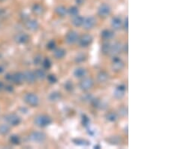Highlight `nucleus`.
Segmentation results:
<instances>
[{
	"label": "nucleus",
	"mask_w": 169,
	"mask_h": 149,
	"mask_svg": "<svg viewBox=\"0 0 169 149\" xmlns=\"http://www.w3.org/2000/svg\"><path fill=\"white\" fill-rule=\"evenodd\" d=\"M9 132H10V127L8 124H0V134L1 135H7Z\"/></svg>",
	"instance_id": "obj_33"
},
{
	"label": "nucleus",
	"mask_w": 169,
	"mask_h": 149,
	"mask_svg": "<svg viewBox=\"0 0 169 149\" xmlns=\"http://www.w3.org/2000/svg\"><path fill=\"white\" fill-rule=\"evenodd\" d=\"M105 118L109 122H115L118 119V115L117 113L113 112V111H110V112H108V114H106Z\"/></svg>",
	"instance_id": "obj_30"
},
{
	"label": "nucleus",
	"mask_w": 169,
	"mask_h": 149,
	"mask_svg": "<svg viewBox=\"0 0 169 149\" xmlns=\"http://www.w3.org/2000/svg\"><path fill=\"white\" fill-rule=\"evenodd\" d=\"M124 50H125V52L127 53H128V44H126V45H125V46H124Z\"/></svg>",
	"instance_id": "obj_51"
},
{
	"label": "nucleus",
	"mask_w": 169,
	"mask_h": 149,
	"mask_svg": "<svg viewBox=\"0 0 169 149\" xmlns=\"http://www.w3.org/2000/svg\"><path fill=\"white\" fill-rule=\"evenodd\" d=\"M88 134L89 135L92 136H93L94 135H95V130H92V129H88Z\"/></svg>",
	"instance_id": "obj_48"
},
{
	"label": "nucleus",
	"mask_w": 169,
	"mask_h": 149,
	"mask_svg": "<svg viewBox=\"0 0 169 149\" xmlns=\"http://www.w3.org/2000/svg\"><path fill=\"white\" fill-rule=\"evenodd\" d=\"M3 1H5V0H0V2H3Z\"/></svg>",
	"instance_id": "obj_54"
},
{
	"label": "nucleus",
	"mask_w": 169,
	"mask_h": 149,
	"mask_svg": "<svg viewBox=\"0 0 169 149\" xmlns=\"http://www.w3.org/2000/svg\"><path fill=\"white\" fill-rule=\"evenodd\" d=\"M5 89V90H7V91L9 92H12L13 91V87L11 85H8V86H5V87H4Z\"/></svg>",
	"instance_id": "obj_45"
},
{
	"label": "nucleus",
	"mask_w": 169,
	"mask_h": 149,
	"mask_svg": "<svg viewBox=\"0 0 169 149\" xmlns=\"http://www.w3.org/2000/svg\"><path fill=\"white\" fill-rule=\"evenodd\" d=\"M10 142L13 144V145H17L20 143V139L18 136L14 134V135H12L10 137Z\"/></svg>",
	"instance_id": "obj_35"
},
{
	"label": "nucleus",
	"mask_w": 169,
	"mask_h": 149,
	"mask_svg": "<svg viewBox=\"0 0 169 149\" xmlns=\"http://www.w3.org/2000/svg\"><path fill=\"white\" fill-rule=\"evenodd\" d=\"M32 11L33 12L34 14L37 16H40L41 14H43L44 11H45V9H44V7L41 5L38 4H34L32 7Z\"/></svg>",
	"instance_id": "obj_17"
},
{
	"label": "nucleus",
	"mask_w": 169,
	"mask_h": 149,
	"mask_svg": "<svg viewBox=\"0 0 169 149\" xmlns=\"http://www.w3.org/2000/svg\"><path fill=\"white\" fill-rule=\"evenodd\" d=\"M24 100L27 104L32 107H36L39 105V98L35 93H27L24 96Z\"/></svg>",
	"instance_id": "obj_2"
},
{
	"label": "nucleus",
	"mask_w": 169,
	"mask_h": 149,
	"mask_svg": "<svg viewBox=\"0 0 169 149\" xmlns=\"http://www.w3.org/2000/svg\"><path fill=\"white\" fill-rule=\"evenodd\" d=\"M94 148H95V149H99V148H102V146H101L100 145H95V146H94Z\"/></svg>",
	"instance_id": "obj_53"
},
{
	"label": "nucleus",
	"mask_w": 169,
	"mask_h": 149,
	"mask_svg": "<svg viewBox=\"0 0 169 149\" xmlns=\"http://www.w3.org/2000/svg\"><path fill=\"white\" fill-rule=\"evenodd\" d=\"M84 18L82 17V16L77 15L75 16V17H73L71 23H72V24L74 26V27H81V26H82L83 22H84Z\"/></svg>",
	"instance_id": "obj_26"
},
{
	"label": "nucleus",
	"mask_w": 169,
	"mask_h": 149,
	"mask_svg": "<svg viewBox=\"0 0 169 149\" xmlns=\"http://www.w3.org/2000/svg\"><path fill=\"white\" fill-rule=\"evenodd\" d=\"M86 74H87V71L84 68L78 67L74 71V75L75 78H83L85 77Z\"/></svg>",
	"instance_id": "obj_22"
},
{
	"label": "nucleus",
	"mask_w": 169,
	"mask_h": 149,
	"mask_svg": "<svg viewBox=\"0 0 169 149\" xmlns=\"http://www.w3.org/2000/svg\"><path fill=\"white\" fill-rule=\"evenodd\" d=\"M4 70H5L4 67H3L2 66H0V74L2 73V72H4Z\"/></svg>",
	"instance_id": "obj_52"
},
{
	"label": "nucleus",
	"mask_w": 169,
	"mask_h": 149,
	"mask_svg": "<svg viewBox=\"0 0 169 149\" xmlns=\"http://www.w3.org/2000/svg\"><path fill=\"white\" fill-rule=\"evenodd\" d=\"M101 36L105 40H110L114 37V32L110 30H104L101 32Z\"/></svg>",
	"instance_id": "obj_20"
},
{
	"label": "nucleus",
	"mask_w": 169,
	"mask_h": 149,
	"mask_svg": "<svg viewBox=\"0 0 169 149\" xmlns=\"http://www.w3.org/2000/svg\"><path fill=\"white\" fill-rule=\"evenodd\" d=\"M108 142H109L111 145H119V144L121 142V138L120 136H110V138H108Z\"/></svg>",
	"instance_id": "obj_31"
},
{
	"label": "nucleus",
	"mask_w": 169,
	"mask_h": 149,
	"mask_svg": "<svg viewBox=\"0 0 169 149\" xmlns=\"http://www.w3.org/2000/svg\"><path fill=\"white\" fill-rule=\"evenodd\" d=\"M126 91V87L124 85H120L118 86L114 90L113 96L117 100H120L125 96V93Z\"/></svg>",
	"instance_id": "obj_12"
},
{
	"label": "nucleus",
	"mask_w": 169,
	"mask_h": 149,
	"mask_svg": "<svg viewBox=\"0 0 169 149\" xmlns=\"http://www.w3.org/2000/svg\"><path fill=\"white\" fill-rule=\"evenodd\" d=\"M55 11L57 14V15H59V17H65V16L68 13V9H66L65 6L63 5H59L57 6L55 9Z\"/></svg>",
	"instance_id": "obj_25"
},
{
	"label": "nucleus",
	"mask_w": 169,
	"mask_h": 149,
	"mask_svg": "<svg viewBox=\"0 0 169 149\" xmlns=\"http://www.w3.org/2000/svg\"><path fill=\"white\" fill-rule=\"evenodd\" d=\"M46 78H48V82H49L50 84H51V85L56 84V82H57V78H56V76L55 75V74H48Z\"/></svg>",
	"instance_id": "obj_37"
},
{
	"label": "nucleus",
	"mask_w": 169,
	"mask_h": 149,
	"mask_svg": "<svg viewBox=\"0 0 169 149\" xmlns=\"http://www.w3.org/2000/svg\"><path fill=\"white\" fill-rule=\"evenodd\" d=\"M111 45L109 42H105L102 45V52L105 55L110 54V51H111Z\"/></svg>",
	"instance_id": "obj_28"
},
{
	"label": "nucleus",
	"mask_w": 169,
	"mask_h": 149,
	"mask_svg": "<svg viewBox=\"0 0 169 149\" xmlns=\"http://www.w3.org/2000/svg\"><path fill=\"white\" fill-rule=\"evenodd\" d=\"M14 83L16 85H21L24 82L23 73L22 72H16L15 74H12V79H11Z\"/></svg>",
	"instance_id": "obj_15"
},
{
	"label": "nucleus",
	"mask_w": 169,
	"mask_h": 149,
	"mask_svg": "<svg viewBox=\"0 0 169 149\" xmlns=\"http://www.w3.org/2000/svg\"><path fill=\"white\" fill-rule=\"evenodd\" d=\"M86 58H87V56H86L85 54H84V53H79V54H77V56H76L75 62L82 63L86 60Z\"/></svg>",
	"instance_id": "obj_39"
},
{
	"label": "nucleus",
	"mask_w": 169,
	"mask_h": 149,
	"mask_svg": "<svg viewBox=\"0 0 169 149\" xmlns=\"http://www.w3.org/2000/svg\"><path fill=\"white\" fill-rule=\"evenodd\" d=\"M93 99V96L90 93H86L82 96V100L84 102H91Z\"/></svg>",
	"instance_id": "obj_41"
},
{
	"label": "nucleus",
	"mask_w": 169,
	"mask_h": 149,
	"mask_svg": "<svg viewBox=\"0 0 169 149\" xmlns=\"http://www.w3.org/2000/svg\"><path fill=\"white\" fill-rule=\"evenodd\" d=\"M123 27H124V30L126 31H128V30H129V18H128V17H126V19H125Z\"/></svg>",
	"instance_id": "obj_44"
},
{
	"label": "nucleus",
	"mask_w": 169,
	"mask_h": 149,
	"mask_svg": "<svg viewBox=\"0 0 169 149\" xmlns=\"http://www.w3.org/2000/svg\"><path fill=\"white\" fill-rule=\"evenodd\" d=\"M41 64L43 65V67L45 68V69H49L52 66V63L49 58H45L44 60H42Z\"/></svg>",
	"instance_id": "obj_36"
},
{
	"label": "nucleus",
	"mask_w": 169,
	"mask_h": 149,
	"mask_svg": "<svg viewBox=\"0 0 169 149\" xmlns=\"http://www.w3.org/2000/svg\"><path fill=\"white\" fill-rule=\"evenodd\" d=\"M64 88L66 89L67 91L71 92L74 90V85H73V83L71 82V81H67V82L65 83Z\"/></svg>",
	"instance_id": "obj_38"
},
{
	"label": "nucleus",
	"mask_w": 169,
	"mask_h": 149,
	"mask_svg": "<svg viewBox=\"0 0 169 149\" xmlns=\"http://www.w3.org/2000/svg\"><path fill=\"white\" fill-rule=\"evenodd\" d=\"M14 40H15V42L17 43L23 45V44H26L27 42H28L29 40H30V36L27 33L20 32V33L17 34L14 36Z\"/></svg>",
	"instance_id": "obj_11"
},
{
	"label": "nucleus",
	"mask_w": 169,
	"mask_h": 149,
	"mask_svg": "<svg viewBox=\"0 0 169 149\" xmlns=\"http://www.w3.org/2000/svg\"><path fill=\"white\" fill-rule=\"evenodd\" d=\"M81 124L84 127H88L90 126V119L89 117L86 114H82V117H81Z\"/></svg>",
	"instance_id": "obj_34"
},
{
	"label": "nucleus",
	"mask_w": 169,
	"mask_h": 149,
	"mask_svg": "<svg viewBox=\"0 0 169 149\" xmlns=\"http://www.w3.org/2000/svg\"><path fill=\"white\" fill-rule=\"evenodd\" d=\"M79 39V35L75 31H70L66 35V42L69 45H73L76 43Z\"/></svg>",
	"instance_id": "obj_8"
},
{
	"label": "nucleus",
	"mask_w": 169,
	"mask_h": 149,
	"mask_svg": "<svg viewBox=\"0 0 169 149\" xmlns=\"http://www.w3.org/2000/svg\"><path fill=\"white\" fill-rule=\"evenodd\" d=\"M94 85V81L92 78H84L80 82V88L84 91H87L90 90Z\"/></svg>",
	"instance_id": "obj_3"
},
{
	"label": "nucleus",
	"mask_w": 169,
	"mask_h": 149,
	"mask_svg": "<svg viewBox=\"0 0 169 149\" xmlns=\"http://www.w3.org/2000/svg\"><path fill=\"white\" fill-rule=\"evenodd\" d=\"M42 63V57L41 55H37L35 58H34V64L35 65H40Z\"/></svg>",
	"instance_id": "obj_43"
},
{
	"label": "nucleus",
	"mask_w": 169,
	"mask_h": 149,
	"mask_svg": "<svg viewBox=\"0 0 169 149\" xmlns=\"http://www.w3.org/2000/svg\"><path fill=\"white\" fill-rule=\"evenodd\" d=\"M110 12H111V8L109 5L106 4V3L102 4L98 9V14L102 18H105L108 16H109Z\"/></svg>",
	"instance_id": "obj_5"
},
{
	"label": "nucleus",
	"mask_w": 169,
	"mask_h": 149,
	"mask_svg": "<svg viewBox=\"0 0 169 149\" xmlns=\"http://www.w3.org/2000/svg\"><path fill=\"white\" fill-rule=\"evenodd\" d=\"M75 2L77 5H81L85 2V0H75Z\"/></svg>",
	"instance_id": "obj_46"
},
{
	"label": "nucleus",
	"mask_w": 169,
	"mask_h": 149,
	"mask_svg": "<svg viewBox=\"0 0 169 149\" xmlns=\"http://www.w3.org/2000/svg\"><path fill=\"white\" fill-rule=\"evenodd\" d=\"M125 64L123 61L117 56H113L112 60V69L114 72H120L124 68Z\"/></svg>",
	"instance_id": "obj_6"
},
{
	"label": "nucleus",
	"mask_w": 169,
	"mask_h": 149,
	"mask_svg": "<svg viewBox=\"0 0 169 149\" xmlns=\"http://www.w3.org/2000/svg\"><path fill=\"white\" fill-rule=\"evenodd\" d=\"M5 11L4 9H0V17H4L5 14Z\"/></svg>",
	"instance_id": "obj_49"
},
{
	"label": "nucleus",
	"mask_w": 169,
	"mask_h": 149,
	"mask_svg": "<svg viewBox=\"0 0 169 149\" xmlns=\"http://www.w3.org/2000/svg\"><path fill=\"white\" fill-rule=\"evenodd\" d=\"M34 122H35V125L38 126V127H46L49 126L50 124H51L52 119L51 118L46 115V114H40V115H38L35 118Z\"/></svg>",
	"instance_id": "obj_1"
},
{
	"label": "nucleus",
	"mask_w": 169,
	"mask_h": 149,
	"mask_svg": "<svg viewBox=\"0 0 169 149\" xmlns=\"http://www.w3.org/2000/svg\"><path fill=\"white\" fill-rule=\"evenodd\" d=\"M26 27L30 31H35L39 27V24L35 19H28L25 24Z\"/></svg>",
	"instance_id": "obj_13"
},
{
	"label": "nucleus",
	"mask_w": 169,
	"mask_h": 149,
	"mask_svg": "<svg viewBox=\"0 0 169 149\" xmlns=\"http://www.w3.org/2000/svg\"><path fill=\"white\" fill-rule=\"evenodd\" d=\"M5 121L11 126H17L20 124L21 118L15 114H10L5 116Z\"/></svg>",
	"instance_id": "obj_10"
},
{
	"label": "nucleus",
	"mask_w": 169,
	"mask_h": 149,
	"mask_svg": "<svg viewBox=\"0 0 169 149\" xmlns=\"http://www.w3.org/2000/svg\"><path fill=\"white\" fill-rule=\"evenodd\" d=\"M90 103L94 108H99V109H104V108H106V104L99 99L93 98Z\"/></svg>",
	"instance_id": "obj_16"
},
{
	"label": "nucleus",
	"mask_w": 169,
	"mask_h": 149,
	"mask_svg": "<svg viewBox=\"0 0 169 149\" xmlns=\"http://www.w3.org/2000/svg\"><path fill=\"white\" fill-rule=\"evenodd\" d=\"M73 142H74V145H78V146H84V147H87L90 145V141L87 140V139H73Z\"/></svg>",
	"instance_id": "obj_23"
},
{
	"label": "nucleus",
	"mask_w": 169,
	"mask_h": 149,
	"mask_svg": "<svg viewBox=\"0 0 169 149\" xmlns=\"http://www.w3.org/2000/svg\"><path fill=\"white\" fill-rule=\"evenodd\" d=\"M5 78L7 81H9V82H10V81H11V79H12V74H7L5 75Z\"/></svg>",
	"instance_id": "obj_47"
},
{
	"label": "nucleus",
	"mask_w": 169,
	"mask_h": 149,
	"mask_svg": "<svg viewBox=\"0 0 169 149\" xmlns=\"http://www.w3.org/2000/svg\"><path fill=\"white\" fill-rule=\"evenodd\" d=\"M95 24H96V19L92 16H90L84 19L82 26L85 30H91L95 27Z\"/></svg>",
	"instance_id": "obj_9"
},
{
	"label": "nucleus",
	"mask_w": 169,
	"mask_h": 149,
	"mask_svg": "<svg viewBox=\"0 0 169 149\" xmlns=\"http://www.w3.org/2000/svg\"><path fill=\"white\" fill-rule=\"evenodd\" d=\"M108 78H109V74L105 71H101L97 75V79L100 83H105L108 80Z\"/></svg>",
	"instance_id": "obj_24"
},
{
	"label": "nucleus",
	"mask_w": 169,
	"mask_h": 149,
	"mask_svg": "<svg viewBox=\"0 0 169 149\" xmlns=\"http://www.w3.org/2000/svg\"><path fill=\"white\" fill-rule=\"evenodd\" d=\"M66 54V50L63 49V48H57V49L55 50L53 55H54L55 58L56 59H63Z\"/></svg>",
	"instance_id": "obj_27"
},
{
	"label": "nucleus",
	"mask_w": 169,
	"mask_h": 149,
	"mask_svg": "<svg viewBox=\"0 0 169 149\" xmlns=\"http://www.w3.org/2000/svg\"><path fill=\"white\" fill-rule=\"evenodd\" d=\"M122 50V46L121 44L119 42H115L111 45V51H110V55H115L118 54V53H120Z\"/></svg>",
	"instance_id": "obj_21"
},
{
	"label": "nucleus",
	"mask_w": 169,
	"mask_h": 149,
	"mask_svg": "<svg viewBox=\"0 0 169 149\" xmlns=\"http://www.w3.org/2000/svg\"><path fill=\"white\" fill-rule=\"evenodd\" d=\"M68 14L71 17H75V16L78 15L79 14V9L77 6H71L68 9Z\"/></svg>",
	"instance_id": "obj_32"
},
{
	"label": "nucleus",
	"mask_w": 169,
	"mask_h": 149,
	"mask_svg": "<svg viewBox=\"0 0 169 149\" xmlns=\"http://www.w3.org/2000/svg\"><path fill=\"white\" fill-rule=\"evenodd\" d=\"M92 35H89V34H85V35H83L81 38H79L78 42L79 45L81 47H83V48H87L89 45H90L92 42Z\"/></svg>",
	"instance_id": "obj_7"
},
{
	"label": "nucleus",
	"mask_w": 169,
	"mask_h": 149,
	"mask_svg": "<svg viewBox=\"0 0 169 149\" xmlns=\"http://www.w3.org/2000/svg\"><path fill=\"white\" fill-rule=\"evenodd\" d=\"M119 114L123 117H125V116H127L128 114V108L126 107L123 106L121 107V108L119 109Z\"/></svg>",
	"instance_id": "obj_40"
},
{
	"label": "nucleus",
	"mask_w": 169,
	"mask_h": 149,
	"mask_svg": "<svg viewBox=\"0 0 169 149\" xmlns=\"http://www.w3.org/2000/svg\"><path fill=\"white\" fill-rule=\"evenodd\" d=\"M62 99V94L58 91H54L52 92L51 93H50V95L48 96V100H50L52 103H56V102H59Z\"/></svg>",
	"instance_id": "obj_18"
},
{
	"label": "nucleus",
	"mask_w": 169,
	"mask_h": 149,
	"mask_svg": "<svg viewBox=\"0 0 169 149\" xmlns=\"http://www.w3.org/2000/svg\"><path fill=\"white\" fill-rule=\"evenodd\" d=\"M30 138L31 140L35 142H37V143H42L46 139V134L43 132L35 131V132H32L30 134Z\"/></svg>",
	"instance_id": "obj_4"
},
{
	"label": "nucleus",
	"mask_w": 169,
	"mask_h": 149,
	"mask_svg": "<svg viewBox=\"0 0 169 149\" xmlns=\"http://www.w3.org/2000/svg\"><path fill=\"white\" fill-rule=\"evenodd\" d=\"M34 72H35V75L36 78L39 79V80H44L45 78H46V72H45V71H44L43 69H36Z\"/></svg>",
	"instance_id": "obj_29"
},
{
	"label": "nucleus",
	"mask_w": 169,
	"mask_h": 149,
	"mask_svg": "<svg viewBox=\"0 0 169 149\" xmlns=\"http://www.w3.org/2000/svg\"><path fill=\"white\" fill-rule=\"evenodd\" d=\"M23 78L24 81L27 82V83L32 84L35 82L36 78H35V72H32V71H26L23 72Z\"/></svg>",
	"instance_id": "obj_14"
},
{
	"label": "nucleus",
	"mask_w": 169,
	"mask_h": 149,
	"mask_svg": "<svg viewBox=\"0 0 169 149\" xmlns=\"http://www.w3.org/2000/svg\"><path fill=\"white\" fill-rule=\"evenodd\" d=\"M4 87H5V86H4V84H3L2 82H0V91L3 90V88H4Z\"/></svg>",
	"instance_id": "obj_50"
},
{
	"label": "nucleus",
	"mask_w": 169,
	"mask_h": 149,
	"mask_svg": "<svg viewBox=\"0 0 169 149\" xmlns=\"http://www.w3.org/2000/svg\"><path fill=\"white\" fill-rule=\"evenodd\" d=\"M47 48H48V49L50 50V51L54 50L56 48V42L53 40H51V41H50L47 44Z\"/></svg>",
	"instance_id": "obj_42"
},
{
	"label": "nucleus",
	"mask_w": 169,
	"mask_h": 149,
	"mask_svg": "<svg viewBox=\"0 0 169 149\" xmlns=\"http://www.w3.org/2000/svg\"><path fill=\"white\" fill-rule=\"evenodd\" d=\"M122 24H123V22H122V20L119 17H114L111 20V27L114 30H120L122 27Z\"/></svg>",
	"instance_id": "obj_19"
}]
</instances>
